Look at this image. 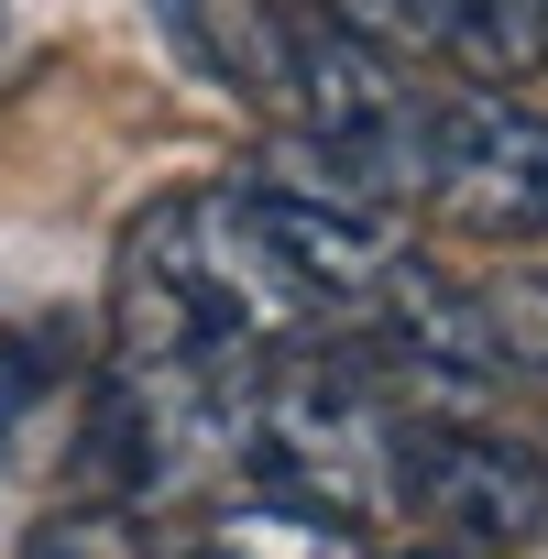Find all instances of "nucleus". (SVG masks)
<instances>
[{
    "mask_svg": "<svg viewBox=\"0 0 548 559\" xmlns=\"http://www.w3.org/2000/svg\"><path fill=\"white\" fill-rule=\"evenodd\" d=\"M395 461H406V406L352 362V341H308V352L252 362V384H241V493L362 526V515H395Z\"/></svg>",
    "mask_w": 548,
    "mask_h": 559,
    "instance_id": "f257e3e1",
    "label": "nucleus"
},
{
    "mask_svg": "<svg viewBox=\"0 0 548 559\" xmlns=\"http://www.w3.org/2000/svg\"><path fill=\"white\" fill-rule=\"evenodd\" d=\"M395 176L428 219H450L461 241H548V121H526L504 88H461V78H417Z\"/></svg>",
    "mask_w": 548,
    "mask_h": 559,
    "instance_id": "f03ea898",
    "label": "nucleus"
},
{
    "mask_svg": "<svg viewBox=\"0 0 548 559\" xmlns=\"http://www.w3.org/2000/svg\"><path fill=\"white\" fill-rule=\"evenodd\" d=\"M395 504L428 515L439 548H526L548 526V461L493 428V417H406V461H395Z\"/></svg>",
    "mask_w": 548,
    "mask_h": 559,
    "instance_id": "7ed1b4c3",
    "label": "nucleus"
},
{
    "mask_svg": "<svg viewBox=\"0 0 548 559\" xmlns=\"http://www.w3.org/2000/svg\"><path fill=\"white\" fill-rule=\"evenodd\" d=\"M319 12L461 88H526L548 67V0H319Z\"/></svg>",
    "mask_w": 548,
    "mask_h": 559,
    "instance_id": "20e7f679",
    "label": "nucleus"
},
{
    "mask_svg": "<svg viewBox=\"0 0 548 559\" xmlns=\"http://www.w3.org/2000/svg\"><path fill=\"white\" fill-rule=\"evenodd\" d=\"M176 559H373L362 526H330V515H297L274 493H230L198 537H176Z\"/></svg>",
    "mask_w": 548,
    "mask_h": 559,
    "instance_id": "39448f33",
    "label": "nucleus"
},
{
    "mask_svg": "<svg viewBox=\"0 0 548 559\" xmlns=\"http://www.w3.org/2000/svg\"><path fill=\"white\" fill-rule=\"evenodd\" d=\"M472 308H483V341H493L504 384H548V263L483 274V286H472Z\"/></svg>",
    "mask_w": 548,
    "mask_h": 559,
    "instance_id": "423d86ee",
    "label": "nucleus"
},
{
    "mask_svg": "<svg viewBox=\"0 0 548 559\" xmlns=\"http://www.w3.org/2000/svg\"><path fill=\"white\" fill-rule=\"evenodd\" d=\"M23 559H176V548H165L132 504H88V493H78V504H56V515L23 537Z\"/></svg>",
    "mask_w": 548,
    "mask_h": 559,
    "instance_id": "0eeeda50",
    "label": "nucleus"
},
{
    "mask_svg": "<svg viewBox=\"0 0 548 559\" xmlns=\"http://www.w3.org/2000/svg\"><path fill=\"white\" fill-rule=\"evenodd\" d=\"M45 373H56V341H12V352H0V428L45 395Z\"/></svg>",
    "mask_w": 548,
    "mask_h": 559,
    "instance_id": "6e6552de",
    "label": "nucleus"
},
{
    "mask_svg": "<svg viewBox=\"0 0 548 559\" xmlns=\"http://www.w3.org/2000/svg\"><path fill=\"white\" fill-rule=\"evenodd\" d=\"M406 559H472V548H439V537H428V548H406Z\"/></svg>",
    "mask_w": 548,
    "mask_h": 559,
    "instance_id": "1a4fd4ad",
    "label": "nucleus"
},
{
    "mask_svg": "<svg viewBox=\"0 0 548 559\" xmlns=\"http://www.w3.org/2000/svg\"><path fill=\"white\" fill-rule=\"evenodd\" d=\"M0 67H12V0H0Z\"/></svg>",
    "mask_w": 548,
    "mask_h": 559,
    "instance_id": "9d476101",
    "label": "nucleus"
}]
</instances>
